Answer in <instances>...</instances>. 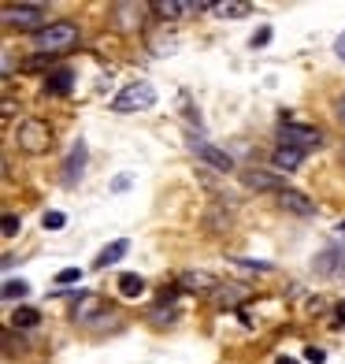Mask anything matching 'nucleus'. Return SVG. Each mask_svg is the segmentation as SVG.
I'll list each match as a JSON object with an SVG mask.
<instances>
[{"instance_id":"1","label":"nucleus","mask_w":345,"mask_h":364,"mask_svg":"<svg viewBox=\"0 0 345 364\" xmlns=\"http://www.w3.org/2000/svg\"><path fill=\"white\" fill-rule=\"evenodd\" d=\"M34 48L45 56H63L78 48V26L75 23H48L41 34H34Z\"/></svg>"},{"instance_id":"2","label":"nucleus","mask_w":345,"mask_h":364,"mask_svg":"<svg viewBox=\"0 0 345 364\" xmlns=\"http://www.w3.org/2000/svg\"><path fill=\"white\" fill-rule=\"evenodd\" d=\"M15 145L30 156H41V153L53 149V127H48L45 119H34V115H30V119H19V127H15Z\"/></svg>"},{"instance_id":"3","label":"nucleus","mask_w":345,"mask_h":364,"mask_svg":"<svg viewBox=\"0 0 345 364\" xmlns=\"http://www.w3.org/2000/svg\"><path fill=\"white\" fill-rule=\"evenodd\" d=\"M156 105V86L153 82H130V86H123L119 93L111 97V112L119 115H130V112H149Z\"/></svg>"},{"instance_id":"4","label":"nucleus","mask_w":345,"mask_h":364,"mask_svg":"<svg viewBox=\"0 0 345 364\" xmlns=\"http://www.w3.org/2000/svg\"><path fill=\"white\" fill-rule=\"evenodd\" d=\"M0 19H4V26L11 30H34V34H41V30L48 26V8L45 4H4V11H0Z\"/></svg>"},{"instance_id":"5","label":"nucleus","mask_w":345,"mask_h":364,"mask_svg":"<svg viewBox=\"0 0 345 364\" xmlns=\"http://www.w3.org/2000/svg\"><path fill=\"white\" fill-rule=\"evenodd\" d=\"M278 141L290 145V149H301V153H308V149H319V145H323V130H319V127L286 123L283 130H278Z\"/></svg>"},{"instance_id":"6","label":"nucleus","mask_w":345,"mask_h":364,"mask_svg":"<svg viewBox=\"0 0 345 364\" xmlns=\"http://www.w3.org/2000/svg\"><path fill=\"white\" fill-rule=\"evenodd\" d=\"M153 11H156V19H163V23H178V19H186L190 11H212V4L208 0H197V4H190V0H156V4H149Z\"/></svg>"},{"instance_id":"7","label":"nucleus","mask_w":345,"mask_h":364,"mask_svg":"<svg viewBox=\"0 0 345 364\" xmlns=\"http://www.w3.org/2000/svg\"><path fill=\"white\" fill-rule=\"evenodd\" d=\"M241 186L245 190H268V193H283L286 190V178L278 175V171H260V168H249V171H241Z\"/></svg>"},{"instance_id":"8","label":"nucleus","mask_w":345,"mask_h":364,"mask_svg":"<svg viewBox=\"0 0 345 364\" xmlns=\"http://www.w3.org/2000/svg\"><path fill=\"white\" fill-rule=\"evenodd\" d=\"M101 312H108L101 294H78V301L71 305V320L82 323V327H89V323H97V316H101Z\"/></svg>"},{"instance_id":"9","label":"nucleus","mask_w":345,"mask_h":364,"mask_svg":"<svg viewBox=\"0 0 345 364\" xmlns=\"http://www.w3.org/2000/svg\"><path fill=\"white\" fill-rule=\"evenodd\" d=\"M145 11L153 8H141V4H115L111 8V23L123 30V34H138V30L145 26Z\"/></svg>"},{"instance_id":"10","label":"nucleus","mask_w":345,"mask_h":364,"mask_svg":"<svg viewBox=\"0 0 345 364\" xmlns=\"http://www.w3.org/2000/svg\"><path fill=\"white\" fill-rule=\"evenodd\" d=\"M275 201H278V208H286L290 216H316V201H312L308 193L293 190V186H286L283 193L275 197Z\"/></svg>"},{"instance_id":"11","label":"nucleus","mask_w":345,"mask_h":364,"mask_svg":"<svg viewBox=\"0 0 345 364\" xmlns=\"http://www.w3.org/2000/svg\"><path fill=\"white\" fill-rule=\"evenodd\" d=\"M190 145H193L197 160H204L208 168H216V171H234V160H230V153H223V149L204 145V141H197V138H190Z\"/></svg>"},{"instance_id":"12","label":"nucleus","mask_w":345,"mask_h":364,"mask_svg":"<svg viewBox=\"0 0 345 364\" xmlns=\"http://www.w3.org/2000/svg\"><path fill=\"white\" fill-rule=\"evenodd\" d=\"M178 290L216 294V290H219V279H216V275H208V272H182V275H178Z\"/></svg>"},{"instance_id":"13","label":"nucleus","mask_w":345,"mask_h":364,"mask_svg":"<svg viewBox=\"0 0 345 364\" xmlns=\"http://www.w3.org/2000/svg\"><path fill=\"white\" fill-rule=\"evenodd\" d=\"M86 175V141H75L71 145V156H67V164H63V182H67V186H75V182Z\"/></svg>"},{"instance_id":"14","label":"nucleus","mask_w":345,"mask_h":364,"mask_svg":"<svg viewBox=\"0 0 345 364\" xmlns=\"http://www.w3.org/2000/svg\"><path fill=\"white\" fill-rule=\"evenodd\" d=\"M301 160H305V153H301V149L278 145L275 153H271V168H275V171H297V168H301Z\"/></svg>"},{"instance_id":"15","label":"nucleus","mask_w":345,"mask_h":364,"mask_svg":"<svg viewBox=\"0 0 345 364\" xmlns=\"http://www.w3.org/2000/svg\"><path fill=\"white\" fill-rule=\"evenodd\" d=\"M245 297H249V290L245 287H234V283H219V290L212 294V301H216L219 309H238Z\"/></svg>"},{"instance_id":"16","label":"nucleus","mask_w":345,"mask_h":364,"mask_svg":"<svg viewBox=\"0 0 345 364\" xmlns=\"http://www.w3.org/2000/svg\"><path fill=\"white\" fill-rule=\"evenodd\" d=\"M126 250H130V242L126 238H115V242H108L101 253H97V260H93V268L101 272V268H108V264H119L123 257H126Z\"/></svg>"},{"instance_id":"17","label":"nucleus","mask_w":345,"mask_h":364,"mask_svg":"<svg viewBox=\"0 0 345 364\" xmlns=\"http://www.w3.org/2000/svg\"><path fill=\"white\" fill-rule=\"evenodd\" d=\"M212 11L219 19H245V15H253V4H245V0H216Z\"/></svg>"},{"instance_id":"18","label":"nucleus","mask_w":345,"mask_h":364,"mask_svg":"<svg viewBox=\"0 0 345 364\" xmlns=\"http://www.w3.org/2000/svg\"><path fill=\"white\" fill-rule=\"evenodd\" d=\"M341 264H345V253H341V250H323V253L316 257V272H319V275H338Z\"/></svg>"},{"instance_id":"19","label":"nucleus","mask_w":345,"mask_h":364,"mask_svg":"<svg viewBox=\"0 0 345 364\" xmlns=\"http://www.w3.org/2000/svg\"><path fill=\"white\" fill-rule=\"evenodd\" d=\"M71 86H75V75H71L67 68H60V71H53V78L45 82V90H48V93H56V97H63V93H71Z\"/></svg>"},{"instance_id":"20","label":"nucleus","mask_w":345,"mask_h":364,"mask_svg":"<svg viewBox=\"0 0 345 364\" xmlns=\"http://www.w3.org/2000/svg\"><path fill=\"white\" fill-rule=\"evenodd\" d=\"M119 294L123 297H141L145 294V279L138 272H123L119 275Z\"/></svg>"},{"instance_id":"21","label":"nucleus","mask_w":345,"mask_h":364,"mask_svg":"<svg viewBox=\"0 0 345 364\" xmlns=\"http://www.w3.org/2000/svg\"><path fill=\"white\" fill-rule=\"evenodd\" d=\"M11 323H15V327H38V323H41V312L30 309V305H23V309L11 312Z\"/></svg>"},{"instance_id":"22","label":"nucleus","mask_w":345,"mask_h":364,"mask_svg":"<svg viewBox=\"0 0 345 364\" xmlns=\"http://www.w3.org/2000/svg\"><path fill=\"white\" fill-rule=\"evenodd\" d=\"M26 294H30L26 279H8V283H4V301H23Z\"/></svg>"},{"instance_id":"23","label":"nucleus","mask_w":345,"mask_h":364,"mask_svg":"<svg viewBox=\"0 0 345 364\" xmlns=\"http://www.w3.org/2000/svg\"><path fill=\"white\" fill-rule=\"evenodd\" d=\"M53 60H56V56H45V53H38V56H30V60L23 63V71H48V68H53Z\"/></svg>"},{"instance_id":"24","label":"nucleus","mask_w":345,"mask_h":364,"mask_svg":"<svg viewBox=\"0 0 345 364\" xmlns=\"http://www.w3.org/2000/svg\"><path fill=\"white\" fill-rule=\"evenodd\" d=\"M230 264H234V268H241V272H271V264H264V260H241V257H230Z\"/></svg>"},{"instance_id":"25","label":"nucleus","mask_w":345,"mask_h":364,"mask_svg":"<svg viewBox=\"0 0 345 364\" xmlns=\"http://www.w3.org/2000/svg\"><path fill=\"white\" fill-rule=\"evenodd\" d=\"M41 227L45 230H63V227H67V216H63V212H45V220H41Z\"/></svg>"},{"instance_id":"26","label":"nucleus","mask_w":345,"mask_h":364,"mask_svg":"<svg viewBox=\"0 0 345 364\" xmlns=\"http://www.w3.org/2000/svg\"><path fill=\"white\" fill-rule=\"evenodd\" d=\"M71 283H82V268H63V272H56V287H71Z\"/></svg>"},{"instance_id":"27","label":"nucleus","mask_w":345,"mask_h":364,"mask_svg":"<svg viewBox=\"0 0 345 364\" xmlns=\"http://www.w3.org/2000/svg\"><path fill=\"white\" fill-rule=\"evenodd\" d=\"M15 235H19V216L8 212V216H4V238H15Z\"/></svg>"},{"instance_id":"28","label":"nucleus","mask_w":345,"mask_h":364,"mask_svg":"<svg viewBox=\"0 0 345 364\" xmlns=\"http://www.w3.org/2000/svg\"><path fill=\"white\" fill-rule=\"evenodd\" d=\"M268 41H271V26H264L260 34H253V48H264Z\"/></svg>"},{"instance_id":"29","label":"nucleus","mask_w":345,"mask_h":364,"mask_svg":"<svg viewBox=\"0 0 345 364\" xmlns=\"http://www.w3.org/2000/svg\"><path fill=\"white\" fill-rule=\"evenodd\" d=\"M305 357H308L312 364H323V360H327V353L319 350V346H308V350H305Z\"/></svg>"},{"instance_id":"30","label":"nucleus","mask_w":345,"mask_h":364,"mask_svg":"<svg viewBox=\"0 0 345 364\" xmlns=\"http://www.w3.org/2000/svg\"><path fill=\"white\" fill-rule=\"evenodd\" d=\"M130 182H134V178H130V175H115V182H111V190H115V193H123V190H130Z\"/></svg>"},{"instance_id":"31","label":"nucleus","mask_w":345,"mask_h":364,"mask_svg":"<svg viewBox=\"0 0 345 364\" xmlns=\"http://www.w3.org/2000/svg\"><path fill=\"white\" fill-rule=\"evenodd\" d=\"M334 115H338V123H345V93L334 101Z\"/></svg>"},{"instance_id":"32","label":"nucleus","mask_w":345,"mask_h":364,"mask_svg":"<svg viewBox=\"0 0 345 364\" xmlns=\"http://www.w3.org/2000/svg\"><path fill=\"white\" fill-rule=\"evenodd\" d=\"M334 56H338V60H345V34L334 41Z\"/></svg>"},{"instance_id":"33","label":"nucleus","mask_w":345,"mask_h":364,"mask_svg":"<svg viewBox=\"0 0 345 364\" xmlns=\"http://www.w3.org/2000/svg\"><path fill=\"white\" fill-rule=\"evenodd\" d=\"M334 312H338L334 320H338V323H345V301H338V305H334Z\"/></svg>"},{"instance_id":"34","label":"nucleus","mask_w":345,"mask_h":364,"mask_svg":"<svg viewBox=\"0 0 345 364\" xmlns=\"http://www.w3.org/2000/svg\"><path fill=\"white\" fill-rule=\"evenodd\" d=\"M334 235H338V242H345V223H338V230H334Z\"/></svg>"},{"instance_id":"35","label":"nucleus","mask_w":345,"mask_h":364,"mask_svg":"<svg viewBox=\"0 0 345 364\" xmlns=\"http://www.w3.org/2000/svg\"><path fill=\"white\" fill-rule=\"evenodd\" d=\"M275 364H297V360H293V357H278Z\"/></svg>"},{"instance_id":"36","label":"nucleus","mask_w":345,"mask_h":364,"mask_svg":"<svg viewBox=\"0 0 345 364\" xmlns=\"http://www.w3.org/2000/svg\"><path fill=\"white\" fill-rule=\"evenodd\" d=\"M338 275H341V279H345V264H341V272H338Z\"/></svg>"}]
</instances>
